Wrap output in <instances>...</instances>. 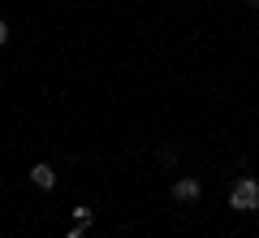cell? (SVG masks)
Instances as JSON below:
<instances>
[{
  "instance_id": "obj_1",
  "label": "cell",
  "mask_w": 259,
  "mask_h": 238,
  "mask_svg": "<svg viewBox=\"0 0 259 238\" xmlns=\"http://www.w3.org/2000/svg\"><path fill=\"white\" fill-rule=\"evenodd\" d=\"M229 208L233 212H255L259 208V182H255V178H238V182H233Z\"/></svg>"
},
{
  "instance_id": "obj_2",
  "label": "cell",
  "mask_w": 259,
  "mask_h": 238,
  "mask_svg": "<svg viewBox=\"0 0 259 238\" xmlns=\"http://www.w3.org/2000/svg\"><path fill=\"white\" fill-rule=\"evenodd\" d=\"M199 195H203L199 178H177V182H173V199H177V203H194Z\"/></svg>"
},
{
  "instance_id": "obj_3",
  "label": "cell",
  "mask_w": 259,
  "mask_h": 238,
  "mask_svg": "<svg viewBox=\"0 0 259 238\" xmlns=\"http://www.w3.org/2000/svg\"><path fill=\"white\" fill-rule=\"evenodd\" d=\"M30 182H35L39 191H52V186H56V169L52 165H35V169H30Z\"/></svg>"
},
{
  "instance_id": "obj_4",
  "label": "cell",
  "mask_w": 259,
  "mask_h": 238,
  "mask_svg": "<svg viewBox=\"0 0 259 238\" xmlns=\"http://www.w3.org/2000/svg\"><path fill=\"white\" fill-rule=\"evenodd\" d=\"M91 217H95L91 208H74V225H91Z\"/></svg>"
},
{
  "instance_id": "obj_5",
  "label": "cell",
  "mask_w": 259,
  "mask_h": 238,
  "mask_svg": "<svg viewBox=\"0 0 259 238\" xmlns=\"http://www.w3.org/2000/svg\"><path fill=\"white\" fill-rule=\"evenodd\" d=\"M5 44H9V22L0 18V48H5Z\"/></svg>"
},
{
  "instance_id": "obj_6",
  "label": "cell",
  "mask_w": 259,
  "mask_h": 238,
  "mask_svg": "<svg viewBox=\"0 0 259 238\" xmlns=\"http://www.w3.org/2000/svg\"><path fill=\"white\" fill-rule=\"evenodd\" d=\"M65 238H87V234H82V225H74V229H69V234H65Z\"/></svg>"
},
{
  "instance_id": "obj_7",
  "label": "cell",
  "mask_w": 259,
  "mask_h": 238,
  "mask_svg": "<svg viewBox=\"0 0 259 238\" xmlns=\"http://www.w3.org/2000/svg\"><path fill=\"white\" fill-rule=\"evenodd\" d=\"M246 5H259V0H246Z\"/></svg>"
}]
</instances>
